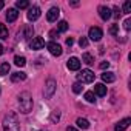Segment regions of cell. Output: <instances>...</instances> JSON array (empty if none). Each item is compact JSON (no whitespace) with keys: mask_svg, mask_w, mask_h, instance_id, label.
I'll list each match as a JSON object with an SVG mask.
<instances>
[{"mask_svg":"<svg viewBox=\"0 0 131 131\" xmlns=\"http://www.w3.org/2000/svg\"><path fill=\"white\" fill-rule=\"evenodd\" d=\"M94 73L91 71V70H82L79 74H77V79H79V82L80 83H91V82H94Z\"/></svg>","mask_w":131,"mask_h":131,"instance_id":"cell-3","label":"cell"},{"mask_svg":"<svg viewBox=\"0 0 131 131\" xmlns=\"http://www.w3.org/2000/svg\"><path fill=\"white\" fill-rule=\"evenodd\" d=\"M123 13L125 14H129L131 13V2H125L123 3Z\"/></svg>","mask_w":131,"mask_h":131,"instance_id":"cell-27","label":"cell"},{"mask_svg":"<svg viewBox=\"0 0 131 131\" xmlns=\"http://www.w3.org/2000/svg\"><path fill=\"white\" fill-rule=\"evenodd\" d=\"M102 80H103L105 83H111V82L116 80V76H114V73H111V71H105V73L102 74Z\"/></svg>","mask_w":131,"mask_h":131,"instance_id":"cell-17","label":"cell"},{"mask_svg":"<svg viewBox=\"0 0 131 131\" xmlns=\"http://www.w3.org/2000/svg\"><path fill=\"white\" fill-rule=\"evenodd\" d=\"M59 32H57V29H52L51 32H49V37H52V39H56V36H57Z\"/></svg>","mask_w":131,"mask_h":131,"instance_id":"cell-34","label":"cell"},{"mask_svg":"<svg viewBox=\"0 0 131 131\" xmlns=\"http://www.w3.org/2000/svg\"><path fill=\"white\" fill-rule=\"evenodd\" d=\"M32 105H34V102H32V97H31V94H29L28 91H23V93L19 94V106H20V113L28 114V113L32 110Z\"/></svg>","mask_w":131,"mask_h":131,"instance_id":"cell-2","label":"cell"},{"mask_svg":"<svg viewBox=\"0 0 131 131\" xmlns=\"http://www.w3.org/2000/svg\"><path fill=\"white\" fill-rule=\"evenodd\" d=\"M67 67H68V70H71V71H77V70H80V60H79L77 57H71V59H68V62H67Z\"/></svg>","mask_w":131,"mask_h":131,"instance_id":"cell-9","label":"cell"},{"mask_svg":"<svg viewBox=\"0 0 131 131\" xmlns=\"http://www.w3.org/2000/svg\"><path fill=\"white\" fill-rule=\"evenodd\" d=\"M113 11H114V17H120V9H119L117 6H114V9H113Z\"/></svg>","mask_w":131,"mask_h":131,"instance_id":"cell-33","label":"cell"},{"mask_svg":"<svg viewBox=\"0 0 131 131\" xmlns=\"http://www.w3.org/2000/svg\"><path fill=\"white\" fill-rule=\"evenodd\" d=\"M73 43H74L73 37H68V39H67V45H68V46H73Z\"/></svg>","mask_w":131,"mask_h":131,"instance_id":"cell-35","label":"cell"},{"mask_svg":"<svg viewBox=\"0 0 131 131\" xmlns=\"http://www.w3.org/2000/svg\"><path fill=\"white\" fill-rule=\"evenodd\" d=\"M99 16L102 20H110L113 14H111V9L108 6H99Z\"/></svg>","mask_w":131,"mask_h":131,"instance_id":"cell-12","label":"cell"},{"mask_svg":"<svg viewBox=\"0 0 131 131\" xmlns=\"http://www.w3.org/2000/svg\"><path fill=\"white\" fill-rule=\"evenodd\" d=\"M49 119H51V122L59 120V119H60V113H59L57 110H56V111H52V114H51V117H49Z\"/></svg>","mask_w":131,"mask_h":131,"instance_id":"cell-28","label":"cell"},{"mask_svg":"<svg viewBox=\"0 0 131 131\" xmlns=\"http://www.w3.org/2000/svg\"><path fill=\"white\" fill-rule=\"evenodd\" d=\"M110 67V62H102L100 63V70H106Z\"/></svg>","mask_w":131,"mask_h":131,"instance_id":"cell-32","label":"cell"},{"mask_svg":"<svg viewBox=\"0 0 131 131\" xmlns=\"http://www.w3.org/2000/svg\"><path fill=\"white\" fill-rule=\"evenodd\" d=\"M77 126H79V128H82V129H86V128H90V122H88L86 119L79 117V119H77Z\"/></svg>","mask_w":131,"mask_h":131,"instance_id":"cell-19","label":"cell"},{"mask_svg":"<svg viewBox=\"0 0 131 131\" xmlns=\"http://www.w3.org/2000/svg\"><path fill=\"white\" fill-rule=\"evenodd\" d=\"M88 37H90L93 42H99V40L103 37V32H102V29H100L99 26H93V28H90Z\"/></svg>","mask_w":131,"mask_h":131,"instance_id":"cell-5","label":"cell"},{"mask_svg":"<svg viewBox=\"0 0 131 131\" xmlns=\"http://www.w3.org/2000/svg\"><path fill=\"white\" fill-rule=\"evenodd\" d=\"M32 34H34V29H32V26L28 25V26L23 28L22 32H19V39H22V40H28V39L32 37Z\"/></svg>","mask_w":131,"mask_h":131,"instance_id":"cell-11","label":"cell"},{"mask_svg":"<svg viewBox=\"0 0 131 131\" xmlns=\"http://www.w3.org/2000/svg\"><path fill=\"white\" fill-rule=\"evenodd\" d=\"M0 94H2V90H0Z\"/></svg>","mask_w":131,"mask_h":131,"instance_id":"cell-39","label":"cell"},{"mask_svg":"<svg viewBox=\"0 0 131 131\" xmlns=\"http://www.w3.org/2000/svg\"><path fill=\"white\" fill-rule=\"evenodd\" d=\"M59 16H60V9H59L57 6H52V8L48 11L46 19H48V22H56V20L59 19Z\"/></svg>","mask_w":131,"mask_h":131,"instance_id":"cell-10","label":"cell"},{"mask_svg":"<svg viewBox=\"0 0 131 131\" xmlns=\"http://www.w3.org/2000/svg\"><path fill=\"white\" fill-rule=\"evenodd\" d=\"M46 48H48V51H49L52 56H56V57L62 56V46H60L59 43H56V42H49V43L46 45Z\"/></svg>","mask_w":131,"mask_h":131,"instance_id":"cell-7","label":"cell"},{"mask_svg":"<svg viewBox=\"0 0 131 131\" xmlns=\"http://www.w3.org/2000/svg\"><path fill=\"white\" fill-rule=\"evenodd\" d=\"M2 54H3V46L0 45V56H2Z\"/></svg>","mask_w":131,"mask_h":131,"instance_id":"cell-38","label":"cell"},{"mask_svg":"<svg viewBox=\"0 0 131 131\" xmlns=\"http://www.w3.org/2000/svg\"><path fill=\"white\" fill-rule=\"evenodd\" d=\"M82 60H83L86 65H93V63H94V57H93L90 52H85V54L82 56Z\"/></svg>","mask_w":131,"mask_h":131,"instance_id":"cell-22","label":"cell"},{"mask_svg":"<svg viewBox=\"0 0 131 131\" xmlns=\"http://www.w3.org/2000/svg\"><path fill=\"white\" fill-rule=\"evenodd\" d=\"M123 28H125V29H129V28H131V20H129V19H126V20L123 22Z\"/></svg>","mask_w":131,"mask_h":131,"instance_id":"cell-31","label":"cell"},{"mask_svg":"<svg viewBox=\"0 0 131 131\" xmlns=\"http://www.w3.org/2000/svg\"><path fill=\"white\" fill-rule=\"evenodd\" d=\"M82 90H83V86H82V83H80V82H76V83L73 85V91H74L76 94L82 93Z\"/></svg>","mask_w":131,"mask_h":131,"instance_id":"cell-26","label":"cell"},{"mask_svg":"<svg viewBox=\"0 0 131 131\" xmlns=\"http://www.w3.org/2000/svg\"><path fill=\"white\" fill-rule=\"evenodd\" d=\"M9 70H11L9 63H8V62H3L2 65H0V76H6V74L9 73Z\"/></svg>","mask_w":131,"mask_h":131,"instance_id":"cell-18","label":"cell"},{"mask_svg":"<svg viewBox=\"0 0 131 131\" xmlns=\"http://www.w3.org/2000/svg\"><path fill=\"white\" fill-rule=\"evenodd\" d=\"M117 31H119V25H113V26L110 28V32H111L113 36H116V34H117Z\"/></svg>","mask_w":131,"mask_h":131,"instance_id":"cell-30","label":"cell"},{"mask_svg":"<svg viewBox=\"0 0 131 131\" xmlns=\"http://www.w3.org/2000/svg\"><path fill=\"white\" fill-rule=\"evenodd\" d=\"M129 123H131V119H129V117H125V119H122V120H119V122L116 123L114 131H125V129L129 126Z\"/></svg>","mask_w":131,"mask_h":131,"instance_id":"cell-8","label":"cell"},{"mask_svg":"<svg viewBox=\"0 0 131 131\" xmlns=\"http://www.w3.org/2000/svg\"><path fill=\"white\" fill-rule=\"evenodd\" d=\"M3 6H5V3L2 2V0H0V9H3Z\"/></svg>","mask_w":131,"mask_h":131,"instance_id":"cell-37","label":"cell"},{"mask_svg":"<svg viewBox=\"0 0 131 131\" xmlns=\"http://www.w3.org/2000/svg\"><path fill=\"white\" fill-rule=\"evenodd\" d=\"M0 39H8V28L3 23H0Z\"/></svg>","mask_w":131,"mask_h":131,"instance_id":"cell-23","label":"cell"},{"mask_svg":"<svg viewBox=\"0 0 131 131\" xmlns=\"http://www.w3.org/2000/svg\"><path fill=\"white\" fill-rule=\"evenodd\" d=\"M45 46V40L42 37H34L31 40V49H42Z\"/></svg>","mask_w":131,"mask_h":131,"instance_id":"cell-14","label":"cell"},{"mask_svg":"<svg viewBox=\"0 0 131 131\" xmlns=\"http://www.w3.org/2000/svg\"><path fill=\"white\" fill-rule=\"evenodd\" d=\"M85 99H86V102L93 103V102L96 100V94H94L93 91H86V93H85Z\"/></svg>","mask_w":131,"mask_h":131,"instance_id":"cell-24","label":"cell"},{"mask_svg":"<svg viewBox=\"0 0 131 131\" xmlns=\"http://www.w3.org/2000/svg\"><path fill=\"white\" fill-rule=\"evenodd\" d=\"M2 125H3V131H20V123L14 113H8L3 117Z\"/></svg>","mask_w":131,"mask_h":131,"instance_id":"cell-1","label":"cell"},{"mask_svg":"<svg viewBox=\"0 0 131 131\" xmlns=\"http://www.w3.org/2000/svg\"><path fill=\"white\" fill-rule=\"evenodd\" d=\"M67 29H68V22L62 20V22L57 23V32H65Z\"/></svg>","mask_w":131,"mask_h":131,"instance_id":"cell-21","label":"cell"},{"mask_svg":"<svg viewBox=\"0 0 131 131\" xmlns=\"http://www.w3.org/2000/svg\"><path fill=\"white\" fill-rule=\"evenodd\" d=\"M79 45H80L82 48H86V46H88V39H86V37H80V39H79Z\"/></svg>","mask_w":131,"mask_h":131,"instance_id":"cell-29","label":"cell"},{"mask_svg":"<svg viewBox=\"0 0 131 131\" xmlns=\"http://www.w3.org/2000/svg\"><path fill=\"white\" fill-rule=\"evenodd\" d=\"M94 94L99 96V97L106 96V86H105L103 83H96V85H94Z\"/></svg>","mask_w":131,"mask_h":131,"instance_id":"cell-15","label":"cell"},{"mask_svg":"<svg viewBox=\"0 0 131 131\" xmlns=\"http://www.w3.org/2000/svg\"><path fill=\"white\" fill-rule=\"evenodd\" d=\"M67 131H77V129H76L74 126H68V128H67Z\"/></svg>","mask_w":131,"mask_h":131,"instance_id":"cell-36","label":"cell"},{"mask_svg":"<svg viewBox=\"0 0 131 131\" xmlns=\"http://www.w3.org/2000/svg\"><path fill=\"white\" fill-rule=\"evenodd\" d=\"M56 86H57V83H56L54 79H48V80H46V83H45V97H46V99H49V97L54 94Z\"/></svg>","mask_w":131,"mask_h":131,"instance_id":"cell-4","label":"cell"},{"mask_svg":"<svg viewBox=\"0 0 131 131\" xmlns=\"http://www.w3.org/2000/svg\"><path fill=\"white\" fill-rule=\"evenodd\" d=\"M26 79V74L23 73V71H17V73H13L11 74V80L13 82H22V80H25Z\"/></svg>","mask_w":131,"mask_h":131,"instance_id":"cell-16","label":"cell"},{"mask_svg":"<svg viewBox=\"0 0 131 131\" xmlns=\"http://www.w3.org/2000/svg\"><path fill=\"white\" fill-rule=\"evenodd\" d=\"M17 17H19V11H17V8H9L8 13H6V20H8L9 23H13V22L17 20Z\"/></svg>","mask_w":131,"mask_h":131,"instance_id":"cell-13","label":"cell"},{"mask_svg":"<svg viewBox=\"0 0 131 131\" xmlns=\"http://www.w3.org/2000/svg\"><path fill=\"white\" fill-rule=\"evenodd\" d=\"M26 17H28V20L36 22L40 17V8L39 6H29L28 8V13H26Z\"/></svg>","mask_w":131,"mask_h":131,"instance_id":"cell-6","label":"cell"},{"mask_svg":"<svg viewBox=\"0 0 131 131\" xmlns=\"http://www.w3.org/2000/svg\"><path fill=\"white\" fill-rule=\"evenodd\" d=\"M16 6L19 9H25V8H29V3L26 2V0H19V2L16 3Z\"/></svg>","mask_w":131,"mask_h":131,"instance_id":"cell-25","label":"cell"},{"mask_svg":"<svg viewBox=\"0 0 131 131\" xmlns=\"http://www.w3.org/2000/svg\"><path fill=\"white\" fill-rule=\"evenodd\" d=\"M14 63L17 65V67H25V65H26V59L23 56H16L14 57Z\"/></svg>","mask_w":131,"mask_h":131,"instance_id":"cell-20","label":"cell"}]
</instances>
